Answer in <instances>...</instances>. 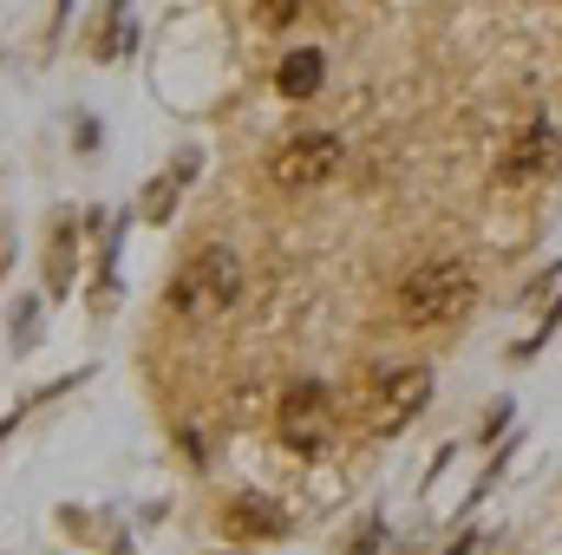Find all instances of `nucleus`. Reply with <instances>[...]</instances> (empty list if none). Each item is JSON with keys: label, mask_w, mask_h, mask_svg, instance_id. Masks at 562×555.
<instances>
[{"label": "nucleus", "mask_w": 562, "mask_h": 555, "mask_svg": "<svg viewBox=\"0 0 562 555\" xmlns=\"http://www.w3.org/2000/svg\"><path fill=\"white\" fill-rule=\"evenodd\" d=\"M373 543H380V523H367V530H360V543H353L347 555H373Z\"/></svg>", "instance_id": "9d476101"}, {"label": "nucleus", "mask_w": 562, "mask_h": 555, "mask_svg": "<svg viewBox=\"0 0 562 555\" xmlns=\"http://www.w3.org/2000/svg\"><path fill=\"white\" fill-rule=\"evenodd\" d=\"M276 431L294 457H327L334 451V399H327V386H314V380L288 386L276 406Z\"/></svg>", "instance_id": "7ed1b4c3"}, {"label": "nucleus", "mask_w": 562, "mask_h": 555, "mask_svg": "<svg viewBox=\"0 0 562 555\" xmlns=\"http://www.w3.org/2000/svg\"><path fill=\"white\" fill-rule=\"evenodd\" d=\"M557 163V132L537 118V125H524L517 138H510V150L497 157V183H510V190H524V183H537L543 170Z\"/></svg>", "instance_id": "423d86ee"}, {"label": "nucleus", "mask_w": 562, "mask_h": 555, "mask_svg": "<svg viewBox=\"0 0 562 555\" xmlns=\"http://www.w3.org/2000/svg\"><path fill=\"white\" fill-rule=\"evenodd\" d=\"M59 242H66V223H59ZM53 287H66V249H53Z\"/></svg>", "instance_id": "1a4fd4ad"}, {"label": "nucleus", "mask_w": 562, "mask_h": 555, "mask_svg": "<svg viewBox=\"0 0 562 555\" xmlns=\"http://www.w3.org/2000/svg\"><path fill=\"white\" fill-rule=\"evenodd\" d=\"M425 399H431V373L425 366H400V373L373 380V393H367V431H386V438L406 431L425 412Z\"/></svg>", "instance_id": "39448f33"}, {"label": "nucleus", "mask_w": 562, "mask_h": 555, "mask_svg": "<svg viewBox=\"0 0 562 555\" xmlns=\"http://www.w3.org/2000/svg\"><path fill=\"white\" fill-rule=\"evenodd\" d=\"M223 530H229V536H281V530H288V517H281L269 497H236V503H229V517H223Z\"/></svg>", "instance_id": "6e6552de"}, {"label": "nucleus", "mask_w": 562, "mask_h": 555, "mask_svg": "<svg viewBox=\"0 0 562 555\" xmlns=\"http://www.w3.org/2000/svg\"><path fill=\"white\" fill-rule=\"evenodd\" d=\"M236 294H243L236 249H203V256H190L177 269V281H170V314H183V320H223L236 307Z\"/></svg>", "instance_id": "f257e3e1"}, {"label": "nucleus", "mask_w": 562, "mask_h": 555, "mask_svg": "<svg viewBox=\"0 0 562 555\" xmlns=\"http://www.w3.org/2000/svg\"><path fill=\"white\" fill-rule=\"evenodd\" d=\"M471 294H477V281L464 262H425L413 275L400 281V320L406 327H445V320H458L464 307H471Z\"/></svg>", "instance_id": "f03ea898"}, {"label": "nucleus", "mask_w": 562, "mask_h": 555, "mask_svg": "<svg viewBox=\"0 0 562 555\" xmlns=\"http://www.w3.org/2000/svg\"><path fill=\"white\" fill-rule=\"evenodd\" d=\"M321 79H327V59H321L314 46H294V53L276 66V92L281 99H314Z\"/></svg>", "instance_id": "0eeeda50"}, {"label": "nucleus", "mask_w": 562, "mask_h": 555, "mask_svg": "<svg viewBox=\"0 0 562 555\" xmlns=\"http://www.w3.org/2000/svg\"><path fill=\"white\" fill-rule=\"evenodd\" d=\"M334 170H340V138L334 132H301V138H288L269 157V183L276 190H321Z\"/></svg>", "instance_id": "20e7f679"}]
</instances>
